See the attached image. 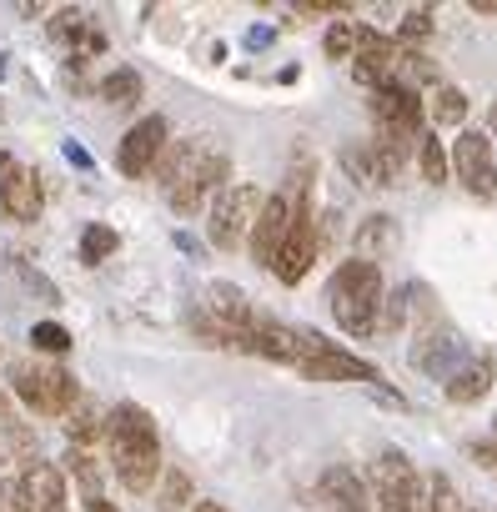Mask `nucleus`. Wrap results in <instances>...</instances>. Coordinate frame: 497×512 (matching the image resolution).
Returning a JSON list of instances; mask_svg holds the SVG:
<instances>
[{"label": "nucleus", "instance_id": "nucleus-16", "mask_svg": "<svg viewBox=\"0 0 497 512\" xmlns=\"http://www.w3.org/2000/svg\"><path fill=\"white\" fill-rule=\"evenodd\" d=\"M412 367L427 372V377H442V382H447V377L462 367V337L447 332V327L417 337V347H412Z\"/></svg>", "mask_w": 497, "mask_h": 512}, {"label": "nucleus", "instance_id": "nucleus-31", "mask_svg": "<svg viewBox=\"0 0 497 512\" xmlns=\"http://www.w3.org/2000/svg\"><path fill=\"white\" fill-rule=\"evenodd\" d=\"M472 457H477L482 467H492V472H497V442H477V447H472Z\"/></svg>", "mask_w": 497, "mask_h": 512}, {"label": "nucleus", "instance_id": "nucleus-28", "mask_svg": "<svg viewBox=\"0 0 497 512\" xmlns=\"http://www.w3.org/2000/svg\"><path fill=\"white\" fill-rule=\"evenodd\" d=\"M357 246L367 251V246H392V221L387 216H372L362 231H357Z\"/></svg>", "mask_w": 497, "mask_h": 512}, {"label": "nucleus", "instance_id": "nucleus-37", "mask_svg": "<svg viewBox=\"0 0 497 512\" xmlns=\"http://www.w3.org/2000/svg\"><path fill=\"white\" fill-rule=\"evenodd\" d=\"M462 512H472V507H462Z\"/></svg>", "mask_w": 497, "mask_h": 512}, {"label": "nucleus", "instance_id": "nucleus-27", "mask_svg": "<svg viewBox=\"0 0 497 512\" xmlns=\"http://www.w3.org/2000/svg\"><path fill=\"white\" fill-rule=\"evenodd\" d=\"M71 472L86 482V497H101V472H96V462H91V452H86V447H76V452H71Z\"/></svg>", "mask_w": 497, "mask_h": 512}, {"label": "nucleus", "instance_id": "nucleus-17", "mask_svg": "<svg viewBox=\"0 0 497 512\" xmlns=\"http://www.w3.org/2000/svg\"><path fill=\"white\" fill-rule=\"evenodd\" d=\"M51 36H56V41H66V46L76 51V61H81V56H101V51H106V36H101L81 11H61V16L51 21Z\"/></svg>", "mask_w": 497, "mask_h": 512}, {"label": "nucleus", "instance_id": "nucleus-2", "mask_svg": "<svg viewBox=\"0 0 497 512\" xmlns=\"http://www.w3.org/2000/svg\"><path fill=\"white\" fill-rule=\"evenodd\" d=\"M106 437H111V462L126 492H146L161 472V442H156V422L146 407L121 402L106 417Z\"/></svg>", "mask_w": 497, "mask_h": 512}, {"label": "nucleus", "instance_id": "nucleus-11", "mask_svg": "<svg viewBox=\"0 0 497 512\" xmlns=\"http://www.w3.org/2000/svg\"><path fill=\"white\" fill-rule=\"evenodd\" d=\"M372 116H377V131H397V136H417V116H422V96L407 86V81H392V86H377L372 91Z\"/></svg>", "mask_w": 497, "mask_h": 512}, {"label": "nucleus", "instance_id": "nucleus-14", "mask_svg": "<svg viewBox=\"0 0 497 512\" xmlns=\"http://www.w3.org/2000/svg\"><path fill=\"white\" fill-rule=\"evenodd\" d=\"M16 492H21V512H66V477L51 462H31L16 477Z\"/></svg>", "mask_w": 497, "mask_h": 512}, {"label": "nucleus", "instance_id": "nucleus-10", "mask_svg": "<svg viewBox=\"0 0 497 512\" xmlns=\"http://www.w3.org/2000/svg\"><path fill=\"white\" fill-rule=\"evenodd\" d=\"M161 151H166V121H161V116H146V121H136V126L121 136L116 166H121V176H146V171L161 161Z\"/></svg>", "mask_w": 497, "mask_h": 512}, {"label": "nucleus", "instance_id": "nucleus-6", "mask_svg": "<svg viewBox=\"0 0 497 512\" xmlns=\"http://www.w3.org/2000/svg\"><path fill=\"white\" fill-rule=\"evenodd\" d=\"M312 262H317V216H312V191H307V181H297L292 231H287V241H282V251H277L272 272H277V282L297 287V282L312 272Z\"/></svg>", "mask_w": 497, "mask_h": 512}, {"label": "nucleus", "instance_id": "nucleus-25", "mask_svg": "<svg viewBox=\"0 0 497 512\" xmlns=\"http://www.w3.org/2000/svg\"><path fill=\"white\" fill-rule=\"evenodd\" d=\"M111 251H116V231H111V226H86V236H81V262L96 267V262H106Z\"/></svg>", "mask_w": 497, "mask_h": 512}, {"label": "nucleus", "instance_id": "nucleus-26", "mask_svg": "<svg viewBox=\"0 0 497 512\" xmlns=\"http://www.w3.org/2000/svg\"><path fill=\"white\" fill-rule=\"evenodd\" d=\"M31 342H36V352H51V357L71 352V332H66L61 322H36V327H31Z\"/></svg>", "mask_w": 497, "mask_h": 512}, {"label": "nucleus", "instance_id": "nucleus-23", "mask_svg": "<svg viewBox=\"0 0 497 512\" xmlns=\"http://www.w3.org/2000/svg\"><path fill=\"white\" fill-rule=\"evenodd\" d=\"M342 171L357 181V186H382L377 181V161H372V146H342Z\"/></svg>", "mask_w": 497, "mask_h": 512}, {"label": "nucleus", "instance_id": "nucleus-5", "mask_svg": "<svg viewBox=\"0 0 497 512\" xmlns=\"http://www.w3.org/2000/svg\"><path fill=\"white\" fill-rule=\"evenodd\" d=\"M267 196H257V186L246 181H231L216 191L211 201V241L221 251H236L241 241H252V226H257V211H262Z\"/></svg>", "mask_w": 497, "mask_h": 512}, {"label": "nucleus", "instance_id": "nucleus-20", "mask_svg": "<svg viewBox=\"0 0 497 512\" xmlns=\"http://www.w3.org/2000/svg\"><path fill=\"white\" fill-rule=\"evenodd\" d=\"M101 101L106 106H136L141 101V76L136 71H111L101 81Z\"/></svg>", "mask_w": 497, "mask_h": 512}, {"label": "nucleus", "instance_id": "nucleus-21", "mask_svg": "<svg viewBox=\"0 0 497 512\" xmlns=\"http://www.w3.org/2000/svg\"><path fill=\"white\" fill-rule=\"evenodd\" d=\"M66 432H71V442H76V447H86V442H96V437L106 432V422L96 417V407H91V402H76V407L66 412Z\"/></svg>", "mask_w": 497, "mask_h": 512}, {"label": "nucleus", "instance_id": "nucleus-1", "mask_svg": "<svg viewBox=\"0 0 497 512\" xmlns=\"http://www.w3.org/2000/svg\"><path fill=\"white\" fill-rule=\"evenodd\" d=\"M156 171H161V186H166V201L176 206V216H196L201 201H206L211 191H221L231 161H226L221 146L191 136V141L166 146L161 161H156Z\"/></svg>", "mask_w": 497, "mask_h": 512}, {"label": "nucleus", "instance_id": "nucleus-15", "mask_svg": "<svg viewBox=\"0 0 497 512\" xmlns=\"http://www.w3.org/2000/svg\"><path fill=\"white\" fill-rule=\"evenodd\" d=\"M0 206H6L16 221H36L41 216V181L16 166L11 156H0Z\"/></svg>", "mask_w": 497, "mask_h": 512}, {"label": "nucleus", "instance_id": "nucleus-4", "mask_svg": "<svg viewBox=\"0 0 497 512\" xmlns=\"http://www.w3.org/2000/svg\"><path fill=\"white\" fill-rule=\"evenodd\" d=\"M11 387L16 397L41 412V417H66L76 402H81V387L66 367H51V362H16L11 367Z\"/></svg>", "mask_w": 497, "mask_h": 512}, {"label": "nucleus", "instance_id": "nucleus-22", "mask_svg": "<svg viewBox=\"0 0 497 512\" xmlns=\"http://www.w3.org/2000/svg\"><path fill=\"white\" fill-rule=\"evenodd\" d=\"M427 111H432V121H437V126H457V121L467 116V96H462L457 86H437Z\"/></svg>", "mask_w": 497, "mask_h": 512}, {"label": "nucleus", "instance_id": "nucleus-9", "mask_svg": "<svg viewBox=\"0 0 497 512\" xmlns=\"http://www.w3.org/2000/svg\"><path fill=\"white\" fill-rule=\"evenodd\" d=\"M397 71H402V51H397V41H392V36H377V31L362 26V41H357V56H352V76H357L362 86L377 91V86H392Z\"/></svg>", "mask_w": 497, "mask_h": 512}, {"label": "nucleus", "instance_id": "nucleus-33", "mask_svg": "<svg viewBox=\"0 0 497 512\" xmlns=\"http://www.w3.org/2000/svg\"><path fill=\"white\" fill-rule=\"evenodd\" d=\"M267 41H272V31H267V26H257V31H246V46H252V51H257V46H267Z\"/></svg>", "mask_w": 497, "mask_h": 512}, {"label": "nucleus", "instance_id": "nucleus-29", "mask_svg": "<svg viewBox=\"0 0 497 512\" xmlns=\"http://www.w3.org/2000/svg\"><path fill=\"white\" fill-rule=\"evenodd\" d=\"M186 497H191V482H186V472H166L161 507H166V512H176V507H186Z\"/></svg>", "mask_w": 497, "mask_h": 512}, {"label": "nucleus", "instance_id": "nucleus-36", "mask_svg": "<svg viewBox=\"0 0 497 512\" xmlns=\"http://www.w3.org/2000/svg\"><path fill=\"white\" fill-rule=\"evenodd\" d=\"M0 417H6V402H0Z\"/></svg>", "mask_w": 497, "mask_h": 512}, {"label": "nucleus", "instance_id": "nucleus-7", "mask_svg": "<svg viewBox=\"0 0 497 512\" xmlns=\"http://www.w3.org/2000/svg\"><path fill=\"white\" fill-rule=\"evenodd\" d=\"M372 487H377V502H372L377 512H407L427 482L417 477V467L407 462L402 447H382L372 462Z\"/></svg>", "mask_w": 497, "mask_h": 512}, {"label": "nucleus", "instance_id": "nucleus-12", "mask_svg": "<svg viewBox=\"0 0 497 512\" xmlns=\"http://www.w3.org/2000/svg\"><path fill=\"white\" fill-rule=\"evenodd\" d=\"M287 231H292V196H287V191H277V196H267V201H262L257 226H252V256H257L262 267H272V262H277V251H282Z\"/></svg>", "mask_w": 497, "mask_h": 512}, {"label": "nucleus", "instance_id": "nucleus-34", "mask_svg": "<svg viewBox=\"0 0 497 512\" xmlns=\"http://www.w3.org/2000/svg\"><path fill=\"white\" fill-rule=\"evenodd\" d=\"M86 512H121V507H111L106 497H86Z\"/></svg>", "mask_w": 497, "mask_h": 512}, {"label": "nucleus", "instance_id": "nucleus-13", "mask_svg": "<svg viewBox=\"0 0 497 512\" xmlns=\"http://www.w3.org/2000/svg\"><path fill=\"white\" fill-rule=\"evenodd\" d=\"M302 372H307L312 382H382L372 362H362V357L342 352L337 342H322V347L302 362Z\"/></svg>", "mask_w": 497, "mask_h": 512}, {"label": "nucleus", "instance_id": "nucleus-24", "mask_svg": "<svg viewBox=\"0 0 497 512\" xmlns=\"http://www.w3.org/2000/svg\"><path fill=\"white\" fill-rule=\"evenodd\" d=\"M357 41H362V26H357V21H332V31H327V56H332V61H352V56H357Z\"/></svg>", "mask_w": 497, "mask_h": 512}, {"label": "nucleus", "instance_id": "nucleus-35", "mask_svg": "<svg viewBox=\"0 0 497 512\" xmlns=\"http://www.w3.org/2000/svg\"><path fill=\"white\" fill-rule=\"evenodd\" d=\"M191 512H226V507H221V502H196Z\"/></svg>", "mask_w": 497, "mask_h": 512}, {"label": "nucleus", "instance_id": "nucleus-19", "mask_svg": "<svg viewBox=\"0 0 497 512\" xmlns=\"http://www.w3.org/2000/svg\"><path fill=\"white\" fill-rule=\"evenodd\" d=\"M412 156L422 161V176H427L432 186H442V181H447V151H442V141H437L432 131H417V146H412Z\"/></svg>", "mask_w": 497, "mask_h": 512}, {"label": "nucleus", "instance_id": "nucleus-8", "mask_svg": "<svg viewBox=\"0 0 497 512\" xmlns=\"http://www.w3.org/2000/svg\"><path fill=\"white\" fill-rule=\"evenodd\" d=\"M452 166H457V181L472 191V196H497V156H492V141L482 131H462L457 146H452Z\"/></svg>", "mask_w": 497, "mask_h": 512}, {"label": "nucleus", "instance_id": "nucleus-18", "mask_svg": "<svg viewBox=\"0 0 497 512\" xmlns=\"http://www.w3.org/2000/svg\"><path fill=\"white\" fill-rule=\"evenodd\" d=\"M492 377H497L492 357H472L467 367H457V372L447 377V402H477V397H487Z\"/></svg>", "mask_w": 497, "mask_h": 512}, {"label": "nucleus", "instance_id": "nucleus-3", "mask_svg": "<svg viewBox=\"0 0 497 512\" xmlns=\"http://www.w3.org/2000/svg\"><path fill=\"white\" fill-rule=\"evenodd\" d=\"M382 297H387L382 272H377V262H367V256H352V262H342V267L332 272V282H327L332 317H337V327H342V332H352V337L377 332Z\"/></svg>", "mask_w": 497, "mask_h": 512}, {"label": "nucleus", "instance_id": "nucleus-32", "mask_svg": "<svg viewBox=\"0 0 497 512\" xmlns=\"http://www.w3.org/2000/svg\"><path fill=\"white\" fill-rule=\"evenodd\" d=\"M66 161H71V166H91V156H86L76 141H66Z\"/></svg>", "mask_w": 497, "mask_h": 512}, {"label": "nucleus", "instance_id": "nucleus-30", "mask_svg": "<svg viewBox=\"0 0 497 512\" xmlns=\"http://www.w3.org/2000/svg\"><path fill=\"white\" fill-rule=\"evenodd\" d=\"M432 31V11H407L402 16V41H422Z\"/></svg>", "mask_w": 497, "mask_h": 512}]
</instances>
